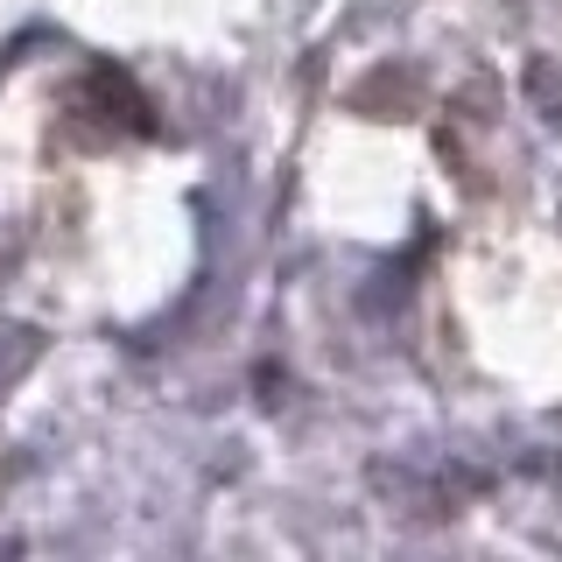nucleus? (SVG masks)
<instances>
[{"label":"nucleus","instance_id":"1","mask_svg":"<svg viewBox=\"0 0 562 562\" xmlns=\"http://www.w3.org/2000/svg\"><path fill=\"white\" fill-rule=\"evenodd\" d=\"M527 92H535V105L549 113V127H562V70H555L549 57L527 64Z\"/></svg>","mask_w":562,"mask_h":562}]
</instances>
